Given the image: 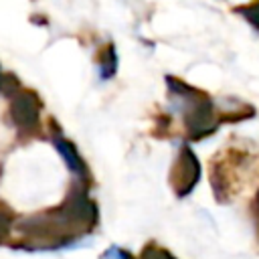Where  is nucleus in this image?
<instances>
[{"instance_id":"1","label":"nucleus","mask_w":259,"mask_h":259,"mask_svg":"<svg viewBox=\"0 0 259 259\" xmlns=\"http://www.w3.org/2000/svg\"><path fill=\"white\" fill-rule=\"evenodd\" d=\"M38 113H40V103L38 99L28 93V91H20L10 105V115L12 121L22 130V132H32L38 125Z\"/></svg>"},{"instance_id":"2","label":"nucleus","mask_w":259,"mask_h":259,"mask_svg":"<svg viewBox=\"0 0 259 259\" xmlns=\"http://www.w3.org/2000/svg\"><path fill=\"white\" fill-rule=\"evenodd\" d=\"M200 178V166H198V160L194 158V154L186 148L180 152V158L176 162V170H174V184H176V190L180 196L188 194L194 184L198 182Z\"/></svg>"},{"instance_id":"3","label":"nucleus","mask_w":259,"mask_h":259,"mask_svg":"<svg viewBox=\"0 0 259 259\" xmlns=\"http://www.w3.org/2000/svg\"><path fill=\"white\" fill-rule=\"evenodd\" d=\"M55 146H57V150L61 152V156H63V160L67 162V166L71 168V172H73L79 180H85L89 172H87V164H85V160L79 156L77 148H75L71 142H67L63 136H55Z\"/></svg>"},{"instance_id":"4","label":"nucleus","mask_w":259,"mask_h":259,"mask_svg":"<svg viewBox=\"0 0 259 259\" xmlns=\"http://www.w3.org/2000/svg\"><path fill=\"white\" fill-rule=\"evenodd\" d=\"M101 79H111L117 71V57H115V49L113 47H107V51L103 53V59H101Z\"/></svg>"},{"instance_id":"5","label":"nucleus","mask_w":259,"mask_h":259,"mask_svg":"<svg viewBox=\"0 0 259 259\" xmlns=\"http://www.w3.org/2000/svg\"><path fill=\"white\" fill-rule=\"evenodd\" d=\"M142 259H174V257L168 251H164V249H148L142 255Z\"/></svg>"},{"instance_id":"6","label":"nucleus","mask_w":259,"mask_h":259,"mask_svg":"<svg viewBox=\"0 0 259 259\" xmlns=\"http://www.w3.org/2000/svg\"><path fill=\"white\" fill-rule=\"evenodd\" d=\"M8 225H10V219H8V214L0 210V241L6 237V233H8Z\"/></svg>"},{"instance_id":"7","label":"nucleus","mask_w":259,"mask_h":259,"mask_svg":"<svg viewBox=\"0 0 259 259\" xmlns=\"http://www.w3.org/2000/svg\"><path fill=\"white\" fill-rule=\"evenodd\" d=\"M245 16H247L255 26H259V4H255L251 10H247V12H245Z\"/></svg>"},{"instance_id":"8","label":"nucleus","mask_w":259,"mask_h":259,"mask_svg":"<svg viewBox=\"0 0 259 259\" xmlns=\"http://www.w3.org/2000/svg\"><path fill=\"white\" fill-rule=\"evenodd\" d=\"M2 81H4V77H2V73H0V89H2Z\"/></svg>"}]
</instances>
